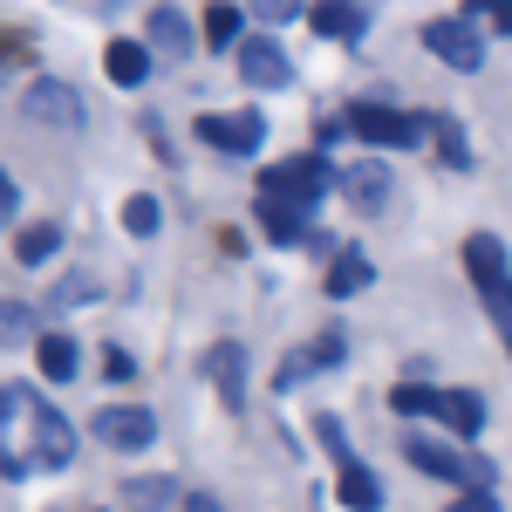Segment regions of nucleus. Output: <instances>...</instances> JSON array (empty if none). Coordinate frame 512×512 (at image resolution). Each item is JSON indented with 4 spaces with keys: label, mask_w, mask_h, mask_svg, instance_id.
I'll return each mask as SVG.
<instances>
[{
    "label": "nucleus",
    "mask_w": 512,
    "mask_h": 512,
    "mask_svg": "<svg viewBox=\"0 0 512 512\" xmlns=\"http://www.w3.org/2000/svg\"><path fill=\"white\" fill-rule=\"evenodd\" d=\"M444 512H499V506H492V492H465L458 506H444Z\"/></svg>",
    "instance_id": "obj_34"
},
{
    "label": "nucleus",
    "mask_w": 512,
    "mask_h": 512,
    "mask_svg": "<svg viewBox=\"0 0 512 512\" xmlns=\"http://www.w3.org/2000/svg\"><path fill=\"white\" fill-rule=\"evenodd\" d=\"M35 362H41V376H48V383H76V369H82L76 335H41V342H35Z\"/></svg>",
    "instance_id": "obj_16"
},
{
    "label": "nucleus",
    "mask_w": 512,
    "mask_h": 512,
    "mask_svg": "<svg viewBox=\"0 0 512 512\" xmlns=\"http://www.w3.org/2000/svg\"><path fill=\"white\" fill-rule=\"evenodd\" d=\"M21 335H35V308H21V301H0V342H21Z\"/></svg>",
    "instance_id": "obj_29"
},
{
    "label": "nucleus",
    "mask_w": 512,
    "mask_h": 512,
    "mask_svg": "<svg viewBox=\"0 0 512 512\" xmlns=\"http://www.w3.org/2000/svg\"><path fill=\"white\" fill-rule=\"evenodd\" d=\"M342 185H349V198L362 205V212H376V205H383V185H390V171H383V164H349Z\"/></svg>",
    "instance_id": "obj_23"
},
{
    "label": "nucleus",
    "mask_w": 512,
    "mask_h": 512,
    "mask_svg": "<svg viewBox=\"0 0 512 512\" xmlns=\"http://www.w3.org/2000/svg\"><path fill=\"white\" fill-rule=\"evenodd\" d=\"M437 417L451 424V437H458V444H472V437L485 431V403H478L472 390H437Z\"/></svg>",
    "instance_id": "obj_12"
},
{
    "label": "nucleus",
    "mask_w": 512,
    "mask_h": 512,
    "mask_svg": "<svg viewBox=\"0 0 512 512\" xmlns=\"http://www.w3.org/2000/svg\"><path fill=\"white\" fill-rule=\"evenodd\" d=\"M335 185V171L328 158H280L260 171V198H280V205H301V212H315V198Z\"/></svg>",
    "instance_id": "obj_4"
},
{
    "label": "nucleus",
    "mask_w": 512,
    "mask_h": 512,
    "mask_svg": "<svg viewBox=\"0 0 512 512\" xmlns=\"http://www.w3.org/2000/svg\"><path fill=\"white\" fill-rule=\"evenodd\" d=\"M41 403H48V396L28 390V383H7V390H0V472H7V478H28V472H35Z\"/></svg>",
    "instance_id": "obj_1"
},
{
    "label": "nucleus",
    "mask_w": 512,
    "mask_h": 512,
    "mask_svg": "<svg viewBox=\"0 0 512 512\" xmlns=\"http://www.w3.org/2000/svg\"><path fill=\"white\" fill-rule=\"evenodd\" d=\"M82 301H96V280H62V287H55V308H82Z\"/></svg>",
    "instance_id": "obj_31"
},
{
    "label": "nucleus",
    "mask_w": 512,
    "mask_h": 512,
    "mask_svg": "<svg viewBox=\"0 0 512 512\" xmlns=\"http://www.w3.org/2000/svg\"><path fill=\"white\" fill-rule=\"evenodd\" d=\"M342 130L362 137V144H383V151H410V144L431 137L424 117H403V110H390V103H349V110H342Z\"/></svg>",
    "instance_id": "obj_3"
},
{
    "label": "nucleus",
    "mask_w": 512,
    "mask_h": 512,
    "mask_svg": "<svg viewBox=\"0 0 512 512\" xmlns=\"http://www.w3.org/2000/svg\"><path fill=\"white\" fill-rule=\"evenodd\" d=\"M424 48H431L437 62H451L458 76H478V69H485V35H478L472 14H444V21H431V28H424Z\"/></svg>",
    "instance_id": "obj_5"
},
{
    "label": "nucleus",
    "mask_w": 512,
    "mask_h": 512,
    "mask_svg": "<svg viewBox=\"0 0 512 512\" xmlns=\"http://www.w3.org/2000/svg\"><path fill=\"white\" fill-rule=\"evenodd\" d=\"M485 315H492V328H499V342L512 349V280H506V287H492V294H485Z\"/></svg>",
    "instance_id": "obj_30"
},
{
    "label": "nucleus",
    "mask_w": 512,
    "mask_h": 512,
    "mask_svg": "<svg viewBox=\"0 0 512 512\" xmlns=\"http://www.w3.org/2000/svg\"><path fill=\"white\" fill-rule=\"evenodd\" d=\"M424 130L437 137V151H444V164H451V171H465V164H472V144H465V130H458L451 117H437V110H424Z\"/></svg>",
    "instance_id": "obj_21"
},
{
    "label": "nucleus",
    "mask_w": 512,
    "mask_h": 512,
    "mask_svg": "<svg viewBox=\"0 0 512 512\" xmlns=\"http://www.w3.org/2000/svg\"><path fill=\"white\" fill-rule=\"evenodd\" d=\"M465 267H472L478 294H492V287H506V246H499V239H492V233L465 239Z\"/></svg>",
    "instance_id": "obj_13"
},
{
    "label": "nucleus",
    "mask_w": 512,
    "mask_h": 512,
    "mask_svg": "<svg viewBox=\"0 0 512 512\" xmlns=\"http://www.w3.org/2000/svg\"><path fill=\"white\" fill-rule=\"evenodd\" d=\"M123 499H130V512H171L178 485H171V478H137V485H130Z\"/></svg>",
    "instance_id": "obj_24"
},
{
    "label": "nucleus",
    "mask_w": 512,
    "mask_h": 512,
    "mask_svg": "<svg viewBox=\"0 0 512 512\" xmlns=\"http://www.w3.org/2000/svg\"><path fill=\"white\" fill-rule=\"evenodd\" d=\"M260 226H267L274 246H301V239H315L308 212H301V205H280V198H260Z\"/></svg>",
    "instance_id": "obj_14"
},
{
    "label": "nucleus",
    "mask_w": 512,
    "mask_h": 512,
    "mask_svg": "<svg viewBox=\"0 0 512 512\" xmlns=\"http://www.w3.org/2000/svg\"><path fill=\"white\" fill-rule=\"evenodd\" d=\"M205 48H239V7H212L205 14Z\"/></svg>",
    "instance_id": "obj_27"
},
{
    "label": "nucleus",
    "mask_w": 512,
    "mask_h": 512,
    "mask_svg": "<svg viewBox=\"0 0 512 512\" xmlns=\"http://www.w3.org/2000/svg\"><path fill=\"white\" fill-rule=\"evenodd\" d=\"M103 69H110V82L137 89V82H151V48L144 41H110L103 48Z\"/></svg>",
    "instance_id": "obj_15"
},
{
    "label": "nucleus",
    "mask_w": 512,
    "mask_h": 512,
    "mask_svg": "<svg viewBox=\"0 0 512 512\" xmlns=\"http://www.w3.org/2000/svg\"><path fill=\"white\" fill-rule=\"evenodd\" d=\"M123 226H130L137 239H151V233H158V198H151V192L123 198Z\"/></svg>",
    "instance_id": "obj_28"
},
{
    "label": "nucleus",
    "mask_w": 512,
    "mask_h": 512,
    "mask_svg": "<svg viewBox=\"0 0 512 512\" xmlns=\"http://www.w3.org/2000/svg\"><path fill=\"white\" fill-rule=\"evenodd\" d=\"M55 246H62V226H28V233H21V267L55 260Z\"/></svg>",
    "instance_id": "obj_26"
},
{
    "label": "nucleus",
    "mask_w": 512,
    "mask_h": 512,
    "mask_svg": "<svg viewBox=\"0 0 512 512\" xmlns=\"http://www.w3.org/2000/svg\"><path fill=\"white\" fill-rule=\"evenodd\" d=\"M308 21H315V35H328V41H355L362 28H369V14H362V7H315Z\"/></svg>",
    "instance_id": "obj_22"
},
{
    "label": "nucleus",
    "mask_w": 512,
    "mask_h": 512,
    "mask_svg": "<svg viewBox=\"0 0 512 512\" xmlns=\"http://www.w3.org/2000/svg\"><path fill=\"white\" fill-rule=\"evenodd\" d=\"M349 355V342L335 335V328H321L308 349H294V355H280V369H274V390H301L308 376H321V369H335Z\"/></svg>",
    "instance_id": "obj_10"
},
{
    "label": "nucleus",
    "mask_w": 512,
    "mask_h": 512,
    "mask_svg": "<svg viewBox=\"0 0 512 512\" xmlns=\"http://www.w3.org/2000/svg\"><path fill=\"white\" fill-rule=\"evenodd\" d=\"M390 410H396V417H437V390H431V383H396Z\"/></svg>",
    "instance_id": "obj_25"
},
{
    "label": "nucleus",
    "mask_w": 512,
    "mask_h": 512,
    "mask_svg": "<svg viewBox=\"0 0 512 512\" xmlns=\"http://www.w3.org/2000/svg\"><path fill=\"white\" fill-rule=\"evenodd\" d=\"M198 137L212 144V151H233V158H253L260 144H267V117H253V110H212V117H198Z\"/></svg>",
    "instance_id": "obj_6"
},
{
    "label": "nucleus",
    "mask_w": 512,
    "mask_h": 512,
    "mask_svg": "<svg viewBox=\"0 0 512 512\" xmlns=\"http://www.w3.org/2000/svg\"><path fill=\"white\" fill-rule=\"evenodd\" d=\"M21 110H28L35 123H55V130H69V123H82V117H89V103H82V89H76V82H55V76L28 82V96H21Z\"/></svg>",
    "instance_id": "obj_7"
},
{
    "label": "nucleus",
    "mask_w": 512,
    "mask_h": 512,
    "mask_svg": "<svg viewBox=\"0 0 512 512\" xmlns=\"http://www.w3.org/2000/svg\"><path fill=\"white\" fill-rule=\"evenodd\" d=\"M335 499H342L349 512H376V506H383V485H376V472H369V465H342Z\"/></svg>",
    "instance_id": "obj_18"
},
{
    "label": "nucleus",
    "mask_w": 512,
    "mask_h": 512,
    "mask_svg": "<svg viewBox=\"0 0 512 512\" xmlns=\"http://www.w3.org/2000/svg\"><path fill=\"white\" fill-rule=\"evenodd\" d=\"M14 205H21V198H14V178H7V171H0V226H7V219H14Z\"/></svg>",
    "instance_id": "obj_36"
},
{
    "label": "nucleus",
    "mask_w": 512,
    "mask_h": 512,
    "mask_svg": "<svg viewBox=\"0 0 512 512\" xmlns=\"http://www.w3.org/2000/svg\"><path fill=\"white\" fill-rule=\"evenodd\" d=\"M76 458V424L55 410V403H41V431H35V465H48V472H62Z\"/></svg>",
    "instance_id": "obj_11"
},
{
    "label": "nucleus",
    "mask_w": 512,
    "mask_h": 512,
    "mask_svg": "<svg viewBox=\"0 0 512 512\" xmlns=\"http://www.w3.org/2000/svg\"><path fill=\"white\" fill-rule=\"evenodd\" d=\"M362 287H369V253H335V267H328V294H335V301H349V294H362Z\"/></svg>",
    "instance_id": "obj_20"
},
{
    "label": "nucleus",
    "mask_w": 512,
    "mask_h": 512,
    "mask_svg": "<svg viewBox=\"0 0 512 512\" xmlns=\"http://www.w3.org/2000/svg\"><path fill=\"white\" fill-rule=\"evenodd\" d=\"M403 458H410L417 472L465 485V492H492V465H485L478 451H465V444H437V437H403Z\"/></svg>",
    "instance_id": "obj_2"
},
{
    "label": "nucleus",
    "mask_w": 512,
    "mask_h": 512,
    "mask_svg": "<svg viewBox=\"0 0 512 512\" xmlns=\"http://www.w3.org/2000/svg\"><path fill=\"white\" fill-rule=\"evenodd\" d=\"M103 376H110V383H123V376H130V355L110 349V355H103Z\"/></svg>",
    "instance_id": "obj_35"
},
{
    "label": "nucleus",
    "mask_w": 512,
    "mask_h": 512,
    "mask_svg": "<svg viewBox=\"0 0 512 512\" xmlns=\"http://www.w3.org/2000/svg\"><path fill=\"white\" fill-rule=\"evenodd\" d=\"M478 14H485L499 35H512V0H478ZM478 14H472V21H478Z\"/></svg>",
    "instance_id": "obj_33"
},
{
    "label": "nucleus",
    "mask_w": 512,
    "mask_h": 512,
    "mask_svg": "<svg viewBox=\"0 0 512 512\" xmlns=\"http://www.w3.org/2000/svg\"><path fill=\"white\" fill-rule=\"evenodd\" d=\"M233 62H239V76L253 82V89H287V82H294L287 48H280V41H267V35H239Z\"/></svg>",
    "instance_id": "obj_8"
},
{
    "label": "nucleus",
    "mask_w": 512,
    "mask_h": 512,
    "mask_svg": "<svg viewBox=\"0 0 512 512\" xmlns=\"http://www.w3.org/2000/svg\"><path fill=\"white\" fill-rule=\"evenodd\" d=\"M89 431L103 437L110 451H144L151 437H158V417L144 410V403H110V410H96V424Z\"/></svg>",
    "instance_id": "obj_9"
},
{
    "label": "nucleus",
    "mask_w": 512,
    "mask_h": 512,
    "mask_svg": "<svg viewBox=\"0 0 512 512\" xmlns=\"http://www.w3.org/2000/svg\"><path fill=\"white\" fill-rule=\"evenodd\" d=\"M151 48L171 55V62H185V55H192V28H185V14H178V7H151Z\"/></svg>",
    "instance_id": "obj_17"
},
{
    "label": "nucleus",
    "mask_w": 512,
    "mask_h": 512,
    "mask_svg": "<svg viewBox=\"0 0 512 512\" xmlns=\"http://www.w3.org/2000/svg\"><path fill=\"white\" fill-rule=\"evenodd\" d=\"M315 437L335 451V458H342V465H355V458H349V437H342V424H335V417H315Z\"/></svg>",
    "instance_id": "obj_32"
},
{
    "label": "nucleus",
    "mask_w": 512,
    "mask_h": 512,
    "mask_svg": "<svg viewBox=\"0 0 512 512\" xmlns=\"http://www.w3.org/2000/svg\"><path fill=\"white\" fill-rule=\"evenodd\" d=\"M205 369H212V383H219V403L239 410V396H246V355H239V349H212V355H205Z\"/></svg>",
    "instance_id": "obj_19"
},
{
    "label": "nucleus",
    "mask_w": 512,
    "mask_h": 512,
    "mask_svg": "<svg viewBox=\"0 0 512 512\" xmlns=\"http://www.w3.org/2000/svg\"><path fill=\"white\" fill-rule=\"evenodd\" d=\"M185 512H226V506H219V499H205V492H192V499H185Z\"/></svg>",
    "instance_id": "obj_37"
}]
</instances>
